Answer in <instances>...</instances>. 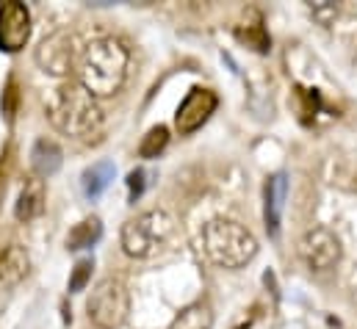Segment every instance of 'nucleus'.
<instances>
[{"mask_svg":"<svg viewBox=\"0 0 357 329\" xmlns=\"http://www.w3.org/2000/svg\"><path fill=\"white\" fill-rule=\"evenodd\" d=\"M128 185H130V197H139L142 188H144V171H142V169L130 171V174H128Z\"/></svg>","mask_w":357,"mask_h":329,"instance_id":"nucleus-20","label":"nucleus"},{"mask_svg":"<svg viewBox=\"0 0 357 329\" xmlns=\"http://www.w3.org/2000/svg\"><path fill=\"white\" fill-rule=\"evenodd\" d=\"M100 236H102V224H100V219H97V216H89V219L78 222V224L70 230V236H67V249H73V252H78V249H89L100 241Z\"/></svg>","mask_w":357,"mask_h":329,"instance_id":"nucleus-15","label":"nucleus"},{"mask_svg":"<svg viewBox=\"0 0 357 329\" xmlns=\"http://www.w3.org/2000/svg\"><path fill=\"white\" fill-rule=\"evenodd\" d=\"M167 144H169V128L158 125V128L147 130V136L142 139L139 155H142V158H158V155L167 150Z\"/></svg>","mask_w":357,"mask_h":329,"instance_id":"nucleus-17","label":"nucleus"},{"mask_svg":"<svg viewBox=\"0 0 357 329\" xmlns=\"http://www.w3.org/2000/svg\"><path fill=\"white\" fill-rule=\"evenodd\" d=\"M91 268H94V263H91V260H78V263H75L73 277H70V293H78V291H84V288L89 285Z\"/></svg>","mask_w":357,"mask_h":329,"instance_id":"nucleus-18","label":"nucleus"},{"mask_svg":"<svg viewBox=\"0 0 357 329\" xmlns=\"http://www.w3.org/2000/svg\"><path fill=\"white\" fill-rule=\"evenodd\" d=\"M50 125L70 139H89L102 128V108L97 97L78 81H61L45 100Z\"/></svg>","mask_w":357,"mask_h":329,"instance_id":"nucleus-2","label":"nucleus"},{"mask_svg":"<svg viewBox=\"0 0 357 329\" xmlns=\"http://www.w3.org/2000/svg\"><path fill=\"white\" fill-rule=\"evenodd\" d=\"M94 329H97V327H94Z\"/></svg>","mask_w":357,"mask_h":329,"instance_id":"nucleus-22","label":"nucleus"},{"mask_svg":"<svg viewBox=\"0 0 357 329\" xmlns=\"http://www.w3.org/2000/svg\"><path fill=\"white\" fill-rule=\"evenodd\" d=\"M3 191H6V183L0 180V199H3Z\"/></svg>","mask_w":357,"mask_h":329,"instance_id":"nucleus-21","label":"nucleus"},{"mask_svg":"<svg viewBox=\"0 0 357 329\" xmlns=\"http://www.w3.org/2000/svg\"><path fill=\"white\" fill-rule=\"evenodd\" d=\"M114 180V166L111 164H94L84 171V191L86 197H100L105 191V185Z\"/></svg>","mask_w":357,"mask_h":329,"instance_id":"nucleus-16","label":"nucleus"},{"mask_svg":"<svg viewBox=\"0 0 357 329\" xmlns=\"http://www.w3.org/2000/svg\"><path fill=\"white\" fill-rule=\"evenodd\" d=\"M61 161H64V153L53 139H39L33 144V150H31V169H33V174L39 180L42 177H53L61 169Z\"/></svg>","mask_w":357,"mask_h":329,"instance_id":"nucleus-13","label":"nucleus"},{"mask_svg":"<svg viewBox=\"0 0 357 329\" xmlns=\"http://www.w3.org/2000/svg\"><path fill=\"white\" fill-rule=\"evenodd\" d=\"M31 271V257L20 244H8L0 252V313L8 305L14 288L28 277Z\"/></svg>","mask_w":357,"mask_h":329,"instance_id":"nucleus-10","label":"nucleus"},{"mask_svg":"<svg viewBox=\"0 0 357 329\" xmlns=\"http://www.w3.org/2000/svg\"><path fill=\"white\" fill-rule=\"evenodd\" d=\"M258 238L233 219H211L202 227V252L219 268H244L258 254Z\"/></svg>","mask_w":357,"mask_h":329,"instance_id":"nucleus-3","label":"nucleus"},{"mask_svg":"<svg viewBox=\"0 0 357 329\" xmlns=\"http://www.w3.org/2000/svg\"><path fill=\"white\" fill-rule=\"evenodd\" d=\"M91 327L97 329H119L130 316V291L122 280L105 277L91 288L86 299Z\"/></svg>","mask_w":357,"mask_h":329,"instance_id":"nucleus-5","label":"nucleus"},{"mask_svg":"<svg viewBox=\"0 0 357 329\" xmlns=\"http://www.w3.org/2000/svg\"><path fill=\"white\" fill-rule=\"evenodd\" d=\"M169 329H213V310L208 302H191L172 319Z\"/></svg>","mask_w":357,"mask_h":329,"instance_id":"nucleus-14","label":"nucleus"},{"mask_svg":"<svg viewBox=\"0 0 357 329\" xmlns=\"http://www.w3.org/2000/svg\"><path fill=\"white\" fill-rule=\"evenodd\" d=\"M175 233V219L164 208H153L139 213L136 219H128L119 233L122 252L133 260H147L167 247V241Z\"/></svg>","mask_w":357,"mask_h":329,"instance_id":"nucleus-4","label":"nucleus"},{"mask_svg":"<svg viewBox=\"0 0 357 329\" xmlns=\"http://www.w3.org/2000/svg\"><path fill=\"white\" fill-rule=\"evenodd\" d=\"M313 14H316L321 22H330V20L338 14V6H335V3H327V0H321V3H313Z\"/></svg>","mask_w":357,"mask_h":329,"instance_id":"nucleus-19","label":"nucleus"},{"mask_svg":"<svg viewBox=\"0 0 357 329\" xmlns=\"http://www.w3.org/2000/svg\"><path fill=\"white\" fill-rule=\"evenodd\" d=\"M130 72V47L119 36H97L84 45L81 64H78V83L91 97L105 100L114 97Z\"/></svg>","mask_w":357,"mask_h":329,"instance_id":"nucleus-1","label":"nucleus"},{"mask_svg":"<svg viewBox=\"0 0 357 329\" xmlns=\"http://www.w3.org/2000/svg\"><path fill=\"white\" fill-rule=\"evenodd\" d=\"M81 53H84V47L78 45L75 33L67 31V28H61V31H53L50 36H45L39 42L33 59H36V67L45 75L70 81V75H78Z\"/></svg>","mask_w":357,"mask_h":329,"instance_id":"nucleus-6","label":"nucleus"},{"mask_svg":"<svg viewBox=\"0 0 357 329\" xmlns=\"http://www.w3.org/2000/svg\"><path fill=\"white\" fill-rule=\"evenodd\" d=\"M31 39V11L20 0L0 6V50L20 53Z\"/></svg>","mask_w":357,"mask_h":329,"instance_id":"nucleus-8","label":"nucleus"},{"mask_svg":"<svg viewBox=\"0 0 357 329\" xmlns=\"http://www.w3.org/2000/svg\"><path fill=\"white\" fill-rule=\"evenodd\" d=\"M216 105H219V97L211 89H199V86L191 89L175 114V128L180 130V136H191L194 130H199L211 119Z\"/></svg>","mask_w":357,"mask_h":329,"instance_id":"nucleus-9","label":"nucleus"},{"mask_svg":"<svg viewBox=\"0 0 357 329\" xmlns=\"http://www.w3.org/2000/svg\"><path fill=\"white\" fill-rule=\"evenodd\" d=\"M285 197H288V180L285 174H271L264 188V199H266V230L268 236L277 238L280 233V222H282V211H285Z\"/></svg>","mask_w":357,"mask_h":329,"instance_id":"nucleus-12","label":"nucleus"},{"mask_svg":"<svg viewBox=\"0 0 357 329\" xmlns=\"http://www.w3.org/2000/svg\"><path fill=\"white\" fill-rule=\"evenodd\" d=\"M341 241L330 227H310L299 238V257L310 271H330L341 263Z\"/></svg>","mask_w":357,"mask_h":329,"instance_id":"nucleus-7","label":"nucleus"},{"mask_svg":"<svg viewBox=\"0 0 357 329\" xmlns=\"http://www.w3.org/2000/svg\"><path fill=\"white\" fill-rule=\"evenodd\" d=\"M42 211H45V180H39L33 174L20 188V197L14 202V216H17V222H25L28 224L36 216H42Z\"/></svg>","mask_w":357,"mask_h":329,"instance_id":"nucleus-11","label":"nucleus"}]
</instances>
